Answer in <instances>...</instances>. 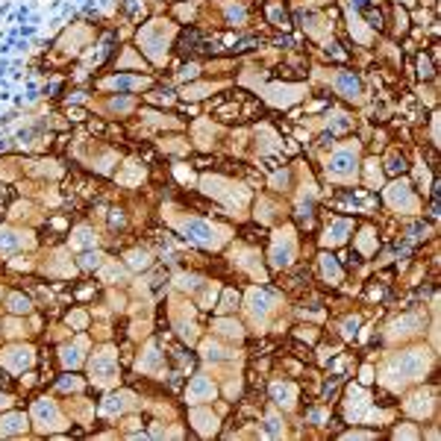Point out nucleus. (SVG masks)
Returning a JSON list of instances; mask_svg holds the SVG:
<instances>
[{"label":"nucleus","mask_w":441,"mask_h":441,"mask_svg":"<svg viewBox=\"0 0 441 441\" xmlns=\"http://www.w3.org/2000/svg\"><path fill=\"white\" fill-rule=\"evenodd\" d=\"M347 229H350V223H347V220H338L332 229H327V244H338V241H344Z\"/></svg>","instance_id":"423d86ee"},{"label":"nucleus","mask_w":441,"mask_h":441,"mask_svg":"<svg viewBox=\"0 0 441 441\" xmlns=\"http://www.w3.org/2000/svg\"><path fill=\"white\" fill-rule=\"evenodd\" d=\"M353 3H356V6H365V3H368V0H353Z\"/></svg>","instance_id":"ddd939ff"},{"label":"nucleus","mask_w":441,"mask_h":441,"mask_svg":"<svg viewBox=\"0 0 441 441\" xmlns=\"http://www.w3.org/2000/svg\"><path fill=\"white\" fill-rule=\"evenodd\" d=\"M250 303H253V312H265V309H268V306H265V303H268V294H265V291H262V294H259V291H253Z\"/></svg>","instance_id":"9d476101"},{"label":"nucleus","mask_w":441,"mask_h":441,"mask_svg":"<svg viewBox=\"0 0 441 441\" xmlns=\"http://www.w3.org/2000/svg\"><path fill=\"white\" fill-rule=\"evenodd\" d=\"M274 397H277V403H285V406H291L294 400V388L291 385H274Z\"/></svg>","instance_id":"0eeeda50"},{"label":"nucleus","mask_w":441,"mask_h":441,"mask_svg":"<svg viewBox=\"0 0 441 441\" xmlns=\"http://www.w3.org/2000/svg\"><path fill=\"white\" fill-rule=\"evenodd\" d=\"M24 427H27V421H24L21 415H9V418L3 421L0 433H15V430H24Z\"/></svg>","instance_id":"6e6552de"},{"label":"nucleus","mask_w":441,"mask_h":441,"mask_svg":"<svg viewBox=\"0 0 441 441\" xmlns=\"http://www.w3.org/2000/svg\"><path fill=\"white\" fill-rule=\"evenodd\" d=\"M335 86H338V92H341L344 97H356L359 95V80L350 77V74H341V77L335 80Z\"/></svg>","instance_id":"39448f33"},{"label":"nucleus","mask_w":441,"mask_h":441,"mask_svg":"<svg viewBox=\"0 0 441 441\" xmlns=\"http://www.w3.org/2000/svg\"><path fill=\"white\" fill-rule=\"evenodd\" d=\"M183 229H186L189 238L200 241V244H215V226L206 223V220H186Z\"/></svg>","instance_id":"f257e3e1"},{"label":"nucleus","mask_w":441,"mask_h":441,"mask_svg":"<svg viewBox=\"0 0 441 441\" xmlns=\"http://www.w3.org/2000/svg\"><path fill=\"white\" fill-rule=\"evenodd\" d=\"M12 309H15V312H27V300H21V297H12Z\"/></svg>","instance_id":"f8f14e48"},{"label":"nucleus","mask_w":441,"mask_h":441,"mask_svg":"<svg viewBox=\"0 0 441 441\" xmlns=\"http://www.w3.org/2000/svg\"><path fill=\"white\" fill-rule=\"evenodd\" d=\"M109 86L112 89H138V86H144V80H126V77H121V80H109Z\"/></svg>","instance_id":"1a4fd4ad"},{"label":"nucleus","mask_w":441,"mask_h":441,"mask_svg":"<svg viewBox=\"0 0 441 441\" xmlns=\"http://www.w3.org/2000/svg\"><path fill=\"white\" fill-rule=\"evenodd\" d=\"M388 197H391V203H394V206H409V209L415 206V197H412L409 189H406V186H400V183H397V186H391Z\"/></svg>","instance_id":"20e7f679"},{"label":"nucleus","mask_w":441,"mask_h":441,"mask_svg":"<svg viewBox=\"0 0 441 441\" xmlns=\"http://www.w3.org/2000/svg\"><path fill=\"white\" fill-rule=\"evenodd\" d=\"M356 150H338L335 156H332V162H330V171L332 174H350L356 165Z\"/></svg>","instance_id":"f03ea898"},{"label":"nucleus","mask_w":441,"mask_h":441,"mask_svg":"<svg viewBox=\"0 0 441 441\" xmlns=\"http://www.w3.org/2000/svg\"><path fill=\"white\" fill-rule=\"evenodd\" d=\"M6 403H9V400H6V397H0V406H6Z\"/></svg>","instance_id":"4468645a"},{"label":"nucleus","mask_w":441,"mask_h":441,"mask_svg":"<svg viewBox=\"0 0 441 441\" xmlns=\"http://www.w3.org/2000/svg\"><path fill=\"white\" fill-rule=\"evenodd\" d=\"M403 371H406L409 377H421V374L427 371V356H424V353H409V356L403 359Z\"/></svg>","instance_id":"7ed1b4c3"},{"label":"nucleus","mask_w":441,"mask_h":441,"mask_svg":"<svg viewBox=\"0 0 441 441\" xmlns=\"http://www.w3.org/2000/svg\"><path fill=\"white\" fill-rule=\"evenodd\" d=\"M324 274L332 277V280H338V265L332 262V256H324Z\"/></svg>","instance_id":"9b49d317"}]
</instances>
